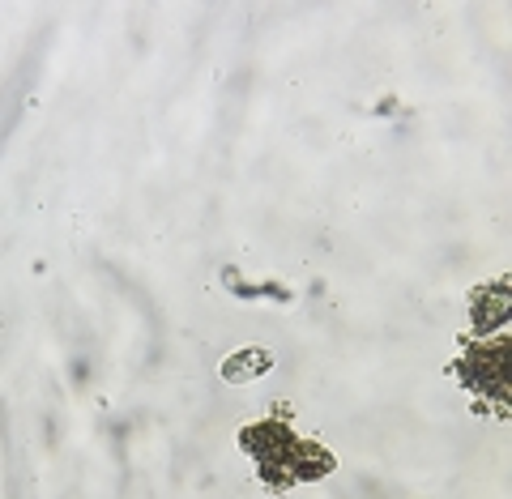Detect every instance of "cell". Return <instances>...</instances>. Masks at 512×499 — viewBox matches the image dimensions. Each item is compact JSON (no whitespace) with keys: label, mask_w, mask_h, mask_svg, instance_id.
Masks as SVG:
<instances>
[{"label":"cell","mask_w":512,"mask_h":499,"mask_svg":"<svg viewBox=\"0 0 512 499\" xmlns=\"http://www.w3.org/2000/svg\"><path fill=\"white\" fill-rule=\"evenodd\" d=\"M244 448L261 465V478L274 487H291V482H308L333 470V457L325 448H316L308 440H299L286 423H256L244 431Z\"/></svg>","instance_id":"obj_1"},{"label":"cell","mask_w":512,"mask_h":499,"mask_svg":"<svg viewBox=\"0 0 512 499\" xmlns=\"http://www.w3.org/2000/svg\"><path fill=\"white\" fill-rule=\"evenodd\" d=\"M457 376L466 380V389H474L478 397H495L504 410L508 397V346H491V350H474L457 363Z\"/></svg>","instance_id":"obj_2"},{"label":"cell","mask_w":512,"mask_h":499,"mask_svg":"<svg viewBox=\"0 0 512 499\" xmlns=\"http://www.w3.org/2000/svg\"><path fill=\"white\" fill-rule=\"evenodd\" d=\"M504 320H508V291H504V282H495L474 295V329L487 333V329H500Z\"/></svg>","instance_id":"obj_3"},{"label":"cell","mask_w":512,"mask_h":499,"mask_svg":"<svg viewBox=\"0 0 512 499\" xmlns=\"http://www.w3.org/2000/svg\"><path fill=\"white\" fill-rule=\"evenodd\" d=\"M274 367V350H261V346H252V350H235L227 363H222V380H252V376H261Z\"/></svg>","instance_id":"obj_4"},{"label":"cell","mask_w":512,"mask_h":499,"mask_svg":"<svg viewBox=\"0 0 512 499\" xmlns=\"http://www.w3.org/2000/svg\"><path fill=\"white\" fill-rule=\"evenodd\" d=\"M222 278L231 282V291L239 295V299H291V291H286V286H274V282H261V286H248V282H239L235 273L227 269L222 273Z\"/></svg>","instance_id":"obj_5"}]
</instances>
